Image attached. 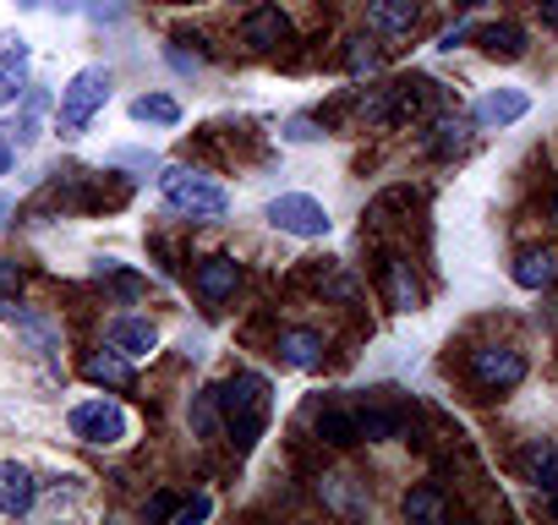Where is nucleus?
Here are the masks:
<instances>
[{"label": "nucleus", "mask_w": 558, "mask_h": 525, "mask_svg": "<svg viewBox=\"0 0 558 525\" xmlns=\"http://www.w3.org/2000/svg\"><path fill=\"white\" fill-rule=\"evenodd\" d=\"M219 394V416H225V438L235 449H252L263 438V422H268V383L257 373H235L225 383H214Z\"/></svg>", "instance_id": "obj_1"}, {"label": "nucleus", "mask_w": 558, "mask_h": 525, "mask_svg": "<svg viewBox=\"0 0 558 525\" xmlns=\"http://www.w3.org/2000/svg\"><path fill=\"white\" fill-rule=\"evenodd\" d=\"M110 99V72L105 66H83L66 88H61V105H56V121H61V137H77L88 132V121L105 110Z\"/></svg>", "instance_id": "obj_2"}, {"label": "nucleus", "mask_w": 558, "mask_h": 525, "mask_svg": "<svg viewBox=\"0 0 558 525\" xmlns=\"http://www.w3.org/2000/svg\"><path fill=\"white\" fill-rule=\"evenodd\" d=\"M159 197H165L175 213H192V219H225V213H230L225 186H214V181L197 175V170H165V175H159Z\"/></svg>", "instance_id": "obj_3"}, {"label": "nucleus", "mask_w": 558, "mask_h": 525, "mask_svg": "<svg viewBox=\"0 0 558 525\" xmlns=\"http://www.w3.org/2000/svg\"><path fill=\"white\" fill-rule=\"evenodd\" d=\"M263 213H268L274 230H286V235H296V241H324V235L335 230L329 208H324L318 197H307V192H279Z\"/></svg>", "instance_id": "obj_4"}, {"label": "nucleus", "mask_w": 558, "mask_h": 525, "mask_svg": "<svg viewBox=\"0 0 558 525\" xmlns=\"http://www.w3.org/2000/svg\"><path fill=\"white\" fill-rule=\"evenodd\" d=\"M66 427H72V438H83V443H94V449H110V443H121L126 432H132V422H126V411L116 405V400H83V405H72V416H66Z\"/></svg>", "instance_id": "obj_5"}, {"label": "nucleus", "mask_w": 558, "mask_h": 525, "mask_svg": "<svg viewBox=\"0 0 558 525\" xmlns=\"http://www.w3.org/2000/svg\"><path fill=\"white\" fill-rule=\"evenodd\" d=\"M471 378L487 389V394H504L525 378V356L514 345H476L471 351Z\"/></svg>", "instance_id": "obj_6"}, {"label": "nucleus", "mask_w": 558, "mask_h": 525, "mask_svg": "<svg viewBox=\"0 0 558 525\" xmlns=\"http://www.w3.org/2000/svg\"><path fill=\"white\" fill-rule=\"evenodd\" d=\"M39 503V476L23 460H0V514H28Z\"/></svg>", "instance_id": "obj_7"}, {"label": "nucleus", "mask_w": 558, "mask_h": 525, "mask_svg": "<svg viewBox=\"0 0 558 525\" xmlns=\"http://www.w3.org/2000/svg\"><path fill=\"white\" fill-rule=\"evenodd\" d=\"M235 285H241V262H235V257H203V262H197V274H192V291H197L208 307L230 302Z\"/></svg>", "instance_id": "obj_8"}, {"label": "nucleus", "mask_w": 558, "mask_h": 525, "mask_svg": "<svg viewBox=\"0 0 558 525\" xmlns=\"http://www.w3.org/2000/svg\"><path fill=\"white\" fill-rule=\"evenodd\" d=\"M0 318H7L12 329H23V334H28V340H34V345H39V351H45L50 362L61 356V329H56L50 318H39V313H28V307H17L12 296H0Z\"/></svg>", "instance_id": "obj_9"}, {"label": "nucleus", "mask_w": 558, "mask_h": 525, "mask_svg": "<svg viewBox=\"0 0 558 525\" xmlns=\"http://www.w3.org/2000/svg\"><path fill=\"white\" fill-rule=\"evenodd\" d=\"M241 39H246L252 50H279V45L291 39V17L279 12V7H257V12H246Z\"/></svg>", "instance_id": "obj_10"}, {"label": "nucleus", "mask_w": 558, "mask_h": 525, "mask_svg": "<svg viewBox=\"0 0 558 525\" xmlns=\"http://www.w3.org/2000/svg\"><path fill=\"white\" fill-rule=\"evenodd\" d=\"M525 110H531V99H525L520 88H493V94H482V99H476L471 121H476V126H514Z\"/></svg>", "instance_id": "obj_11"}, {"label": "nucleus", "mask_w": 558, "mask_h": 525, "mask_svg": "<svg viewBox=\"0 0 558 525\" xmlns=\"http://www.w3.org/2000/svg\"><path fill=\"white\" fill-rule=\"evenodd\" d=\"M105 340H110V351H121V356H148L154 345H159V329L148 323V318H110L105 323Z\"/></svg>", "instance_id": "obj_12"}, {"label": "nucleus", "mask_w": 558, "mask_h": 525, "mask_svg": "<svg viewBox=\"0 0 558 525\" xmlns=\"http://www.w3.org/2000/svg\"><path fill=\"white\" fill-rule=\"evenodd\" d=\"M558 280V252L553 246H525L514 257V285L520 291H547Z\"/></svg>", "instance_id": "obj_13"}, {"label": "nucleus", "mask_w": 558, "mask_h": 525, "mask_svg": "<svg viewBox=\"0 0 558 525\" xmlns=\"http://www.w3.org/2000/svg\"><path fill=\"white\" fill-rule=\"evenodd\" d=\"M367 28L384 39H405L416 28V0H373L367 7Z\"/></svg>", "instance_id": "obj_14"}, {"label": "nucleus", "mask_w": 558, "mask_h": 525, "mask_svg": "<svg viewBox=\"0 0 558 525\" xmlns=\"http://www.w3.org/2000/svg\"><path fill=\"white\" fill-rule=\"evenodd\" d=\"M279 356H286L291 367H302V373H313V367H324V334L286 329V334H279Z\"/></svg>", "instance_id": "obj_15"}, {"label": "nucleus", "mask_w": 558, "mask_h": 525, "mask_svg": "<svg viewBox=\"0 0 558 525\" xmlns=\"http://www.w3.org/2000/svg\"><path fill=\"white\" fill-rule=\"evenodd\" d=\"M45 110H50V94H45V88H34V94L23 99L17 121H12V126H0V132H7V143H12V148H28V143L39 137V115H45Z\"/></svg>", "instance_id": "obj_16"}, {"label": "nucleus", "mask_w": 558, "mask_h": 525, "mask_svg": "<svg viewBox=\"0 0 558 525\" xmlns=\"http://www.w3.org/2000/svg\"><path fill=\"white\" fill-rule=\"evenodd\" d=\"M384 285H389V302H395L400 313H416V307H422V285H416V274H411V262L389 257V262H384Z\"/></svg>", "instance_id": "obj_17"}, {"label": "nucleus", "mask_w": 558, "mask_h": 525, "mask_svg": "<svg viewBox=\"0 0 558 525\" xmlns=\"http://www.w3.org/2000/svg\"><path fill=\"white\" fill-rule=\"evenodd\" d=\"M471 39H482V50H487L493 61H520V56H525V34H520L514 23H487V28H476Z\"/></svg>", "instance_id": "obj_18"}, {"label": "nucleus", "mask_w": 558, "mask_h": 525, "mask_svg": "<svg viewBox=\"0 0 558 525\" xmlns=\"http://www.w3.org/2000/svg\"><path fill=\"white\" fill-rule=\"evenodd\" d=\"M83 378L88 383H105V389H132V356H121V351L88 356L83 362Z\"/></svg>", "instance_id": "obj_19"}, {"label": "nucleus", "mask_w": 558, "mask_h": 525, "mask_svg": "<svg viewBox=\"0 0 558 525\" xmlns=\"http://www.w3.org/2000/svg\"><path fill=\"white\" fill-rule=\"evenodd\" d=\"M318 438H324L329 449H351V443H362V432H356V411H340V405L318 411Z\"/></svg>", "instance_id": "obj_20"}, {"label": "nucleus", "mask_w": 558, "mask_h": 525, "mask_svg": "<svg viewBox=\"0 0 558 525\" xmlns=\"http://www.w3.org/2000/svg\"><path fill=\"white\" fill-rule=\"evenodd\" d=\"M12 50L0 56V110L7 105H17V94H23V66H28V45L23 39H7Z\"/></svg>", "instance_id": "obj_21"}, {"label": "nucleus", "mask_w": 558, "mask_h": 525, "mask_svg": "<svg viewBox=\"0 0 558 525\" xmlns=\"http://www.w3.org/2000/svg\"><path fill=\"white\" fill-rule=\"evenodd\" d=\"M444 514H449V503H444V492H438L433 481H422V487L405 492V520H427V525H438Z\"/></svg>", "instance_id": "obj_22"}, {"label": "nucleus", "mask_w": 558, "mask_h": 525, "mask_svg": "<svg viewBox=\"0 0 558 525\" xmlns=\"http://www.w3.org/2000/svg\"><path fill=\"white\" fill-rule=\"evenodd\" d=\"M525 481L558 492V449H553V443H531V449H525Z\"/></svg>", "instance_id": "obj_23"}, {"label": "nucleus", "mask_w": 558, "mask_h": 525, "mask_svg": "<svg viewBox=\"0 0 558 525\" xmlns=\"http://www.w3.org/2000/svg\"><path fill=\"white\" fill-rule=\"evenodd\" d=\"M132 121H148V126H175L181 121V105L170 94H143L132 99Z\"/></svg>", "instance_id": "obj_24"}, {"label": "nucleus", "mask_w": 558, "mask_h": 525, "mask_svg": "<svg viewBox=\"0 0 558 525\" xmlns=\"http://www.w3.org/2000/svg\"><path fill=\"white\" fill-rule=\"evenodd\" d=\"M356 432H362L367 443H389V438H400V416H395V411H384V405L356 411Z\"/></svg>", "instance_id": "obj_25"}, {"label": "nucleus", "mask_w": 558, "mask_h": 525, "mask_svg": "<svg viewBox=\"0 0 558 525\" xmlns=\"http://www.w3.org/2000/svg\"><path fill=\"white\" fill-rule=\"evenodd\" d=\"M192 432H197V438H219V432H225V416H219V394H214V389L197 394V405H192Z\"/></svg>", "instance_id": "obj_26"}, {"label": "nucleus", "mask_w": 558, "mask_h": 525, "mask_svg": "<svg viewBox=\"0 0 558 525\" xmlns=\"http://www.w3.org/2000/svg\"><path fill=\"white\" fill-rule=\"evenodd\" d=\"M318 492H324L329 509H340V514H362V503L351 498V476H318Z\"/></svg>", "instance_id": "obj_27"}, {"label": "nucleus", "mask_w": 558, "mask_h": 525, "mask_svg": "<svg viewBox=\"0 0 558 525\" xmlns=\"http://www.w3.org/2000/svg\"><path fill=\"white\" fill-rule=\"evenodd\" d=\"M460 148H465V121L460 115L433 121V154H460Z\"/></svg>", "instance_id": "obj_28"}, {"label": "nucleus", "mask_w": 558, "mask_h": 525, "mask_svg": "<svg viewBox=\"0 0 558 525\" xmlns=\"http://www.w3.org/2000/svg\"><path fill=\"white\" fill-rule=\"evenodd\" d=\"M378 61H384V50L373 45V39H351V50H345V72H378Z\"/></svg>", "instance_id": "obj_29"}, {"label": "nucleus", "mask_w": 558, "mask_h": 525, "mask_svg": "<svg viewBox=\"0 0 558 525\" xmlns=\"http://www.w3.org/2000/svg\"><path fill=\"white\" fill-rule=\"evenodd\" d=\"M94 269H99V280H116V291H126V296H137V291H143V280H137V274H126L116 257H99Z\"/></svg>", "instance_id": "obj_30"}, {"label": "nucleus", "mask_w": 558, "mask_h": 525, "mask_svg": "<svg viewBox=\"0 0 558 525\" xmlns=\"http://www.w3.org/2000/svg\"><path fill=\"white\" fill-rule=\"evenodd\" d=\"M208 514H214V498H208V492H197V498L175 503V514H170V520H175V525H192V520H208Z\"/></svg>", "instance_id": "obj_31"}, {"label": "nucleus", "mask_w": 558, "mask_h": 525, "mask_svg": "<svg viewBox=\"0 0 558 525\" xmlns=\"http://www.w3.org/2000/svg\"><path fill=\"white\" fill-rule=\"evenodd\" d=\"M83 12L94 23H121V0H83Z\"/></svg>", "instance_id": "obj_32"}, {"label": "nucleus", "mask_w": 558, "mask_h": 525, "mask_svg": "<svg viewBox=\"0 0 558 525\" xmlns=\"http://www.w3.org/2000/svg\"><path fill=\"white\" fill-rule=\"evenodd\" d=\"M471 34H476V23H454V28H449V34L438 39V50H454V45H465Z\"/></svg>", "instance_id": "obj_33"}, {"label": "nucleus", "mask_w": 558, "mask_h": 525, "mask_svg": "<svg viewBox=\"0 0 558 525\" xmlns=\"http://www.w3.org/2000/svg\"><path fill=\"white\" fill-rule=\"evenodd\" d=\"M170 514H175V498L170 492H154L148 498V520H170Z\"/></svg>", "instance_id": "obj_34"}, {"label": "nucleus", "mask_w": 558, "mask_h": 525, "mask_svg": "<svg viewBox=\"0 0 558 525\" xmlns=\"http://www.w3.org/2000/svg\"><path fill=\"white\" fill-rule=\"evenodd\" d=\"M17 285H23L17 262H7V257H0V296H7V291H17Z\"/></svg>", "instance_id": "obj_35"}, {"label": "nucleus", "mask_w": 558, "mask_h": 525, "mask_svg": "<svg viewBox=\"0 0 558 525\" xmlns=\"http://www.w3.org/2000/svg\"><path fill=\"white\" fill-rule=\"evenodd\" d=\"M286 137H291V143H313L318 132H313V121H307V115H296V121L286 126Z\"/></svg>", "instance_id": "obj_36"}, {"label": "nucleus", "mask_w": 558, "mask_h": 525, "mask_svg": "<svg viewBox=\"0 0 558 525\" xmlns=\"http://www.w3.org/2000/svg\"><path fill=\"white\" fill-rule=\"evenodd\" d=\"M536 7H542V23L558 28V0H536Z\"/></svg>", "instance_id": "obj_37"}, {"label": "nucleus", "mask_w": 558, "mask_h": 525, "mask_svg": "<svg viewBox=\"0 0 558 525\" xmlns=\"http://www.w3.org/2000/svg\"><path fill=\"white\" fill-rule=\"evenodd\" d=\"M170 66H175V72H197V61H192V56H181V50H170Z\"/></svg>", "instance_id": "obj_38"}, {"label": "nucleus", "mask_w": 558, "mask_h": 525, "mask_svg": "<svg viewBox=\"0 0 558 525\" xmlns=\"http://www.w3.org/2000/svg\"><path fill=\"white\" fill-rule=\"evenodd\" d=\"M12 154H17V148H12L7 137H0V175H7V170H12Z\"/></svg>", "instance_id": "obj_39"}, {"label": "nucleus", "mask_w": 558, "mask_h": 525, "mask_svg": "<svg viewBox=\"0 0 558 525\" xmlns=\"http://www.w3.org/2000/svg\"><path fill=\"white\" fill-rule=\"evenodd\" d=\"M45 7H56V12H83V0H45Z\"/></svg>", "instance_id": "obj_40"}, {"label": "nucleus", "mask_w": 558, "mask_h": 525, "mask_svg": "<svg viewBox=\"0 0 558 525\" xmlns=\"http://www.w3.org/2000/svg\"><path fill=\"white\" fill-rule=\"evenodd\" d=\"M17 7H23V12H34V7H45V0H17Z\"/></svg>", "instance_id": "obj_41"}, {"label": "nucleus", "mask_w": 558, "mask_h": 525, "mask_svg": "<svg viewBox=\"0 0 558 525\" xmlns=\"http://www.w3.org/2000/svg\"><path fill=\"white\" fill-rule=\"evenodd\" d=\"M553 224H558V197H553Z\"/></svg>", "instance_id": "obj_42"}, {"label": "nucleus", "mask_w": 558, "mask_h": 525, "mask_svg": "<svg viewBox=\"0 0 558 525\" xmlns=\"http://www.w3.org/2000/svg\"><path fill=\"white\" fill-rule=\"evenodd\" d=\"M465 7H482V0H465Z\"/></svg>", "instance_id": "obj_43"}, {"label": "nucleus", "mask_w": 558, "mask_h": 525, "mask_svg": "<svg viewBox=\"0 0 558 525\" xmlns=\"http://www.w3.org/2000/svg\"><path fill=\"white\" fill-rule=\"evenodd\" d=\"M553 514H558V498H553Z\"/></svg>", "instance_id": "obj_44"}]
</instances>
